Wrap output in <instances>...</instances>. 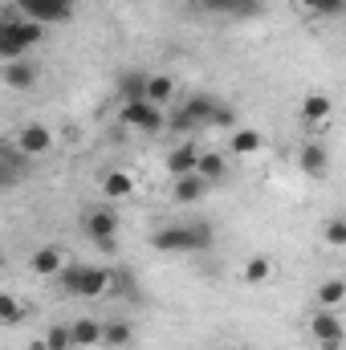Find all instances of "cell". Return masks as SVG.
<instances>
[{
  "instance_id": "8fae6325",
  "label": "cell",
  "mask_w": 346,
  "mask_h": 350,
  "mask_svg": "<svg viewBox=\"0 0 346 350\" xmlns=\"http://www.w3.org/2000/svg\"><path fill=\"white\" fill-rule=\"evenodd\" d=\"M196 175H200L204 183H224V179L232 175V155H228V151H200Z\"/></svg>"
},
{
  "instance_id": "484cf974",
  "label": "cell",
  "mask_w": 346,
  "mask_h": 350,
  "mask_svg": "<svg viewBox=\"0 0 346 350\" xmlns=\"http://www.w3.org/2000/svg\"><path fill=\"white\" fill-rule=\"evenodd\" d=\"M273 277V261L269 257H249V261L241 265V281L245 285H265Z\"/></svg>"
},
{
  "instance_id": "1f68e13d",
  "label": "cell",
  "mask_w": 346,
  "mask_h": 350,
  "mask_svg": "<svg viewBox=\"0 0 346 350\" xmlns=\"http://www.w3.org/2000/svg\"><path fill=\"white\" fill-rule=\"evenodd\" d=\"M41 347L45 350H74V342H70V326H49V330L41 334Z\"/></svg>"
},
{
  "instance_id": "8992f818",
  "label": "cell",
  "mask_w": 346,
  "mask_h": 350,
  "mask_svg": "<svg viewBox=\"0 0 346 350\" xmlns=\"http://www.w3.org/2000/svg\"><path fill=\"white\" fill-rule=\"evenodd\" d=\"M310 338L318 342L322 350H343V338H346V326L338 318V310H314L310 314Z\"/></svg>"
},
{
  "instance_id": "ac0fdd59",
  "label": "cell",
  "mask_w": 346,
  "mask_h": 350,
  "mask_svg": "<svg viewBox=\"0 0 346 350\" xmlns=\"http://www.w3.org/2000/svg\"><path fill=\"white\" fill-rule=\"evenodd\" d=\"M261 147H265V139H261V131H253V126H237V131L228 135V155H232V159L257 155Z\"/></svg>"
},
{
  "instance_id": "d6a6232c",
  "label": "cell",
  "mask_w": 346,
  "mask_h": 350,
  "mask_svg": "<svg viewBox=\"0 0 346 350\" xmlns=\"http://www.w3.org/2000/svg\"><path fill=\"white\" fill-rule=\"evenodd\" d=\"M326 245L330 249H346V220H326Z\"/></svg>"
},
{
  "instance_id": "5b68a950",
  "label": "cell",
  "mask_w": 346,
  "mask_h": 350,
  "mask_svg": "<svg viewBox=\"0 0 346 350\" xmlns=\"http://www.w3.org/2000/svg\"><path fill=\"white\" fill-rule=\"evenodd\" d=\"M8 139H12V147H16L25 159H41V155H49L53 143H57V135H53L45 122H25V126H16Z\"/></svg>"
},
{
  "instance_id": "4fadbf2b",
  "label": "cell",
  "mask_w": 346,
  "mask_h": 350,
  "mask_svg": "<svg viewBox=\"0 0 346 350\" xmlns=\"http://www.w3.org/2000/svg\"><path fill=\"white\" fill-rule=\"evenodd\" d=\"M106 297L114 301H127V297H139V285H135V273L127 265H106Z\"/></svg>"
},
{
  "instance_id": "d4e9b609",
  "label": "cell",
  "mask_w": 346,
  "mask_h": 350,
  "mask_svg": "<svg viewBox=\"0 0 346 350\" xmlns=\"http://www.w3.org/2000/svg\"><path fill=\"white\" fill-rule=\"evenodd\" d=\"M346 301V281L343 277H326L322 285H318V306L322 310H338Z\"/></svg>"
},
{
  "instance_id": "ba28073f",
  "label": "cell",
  "mask_w": 346,
  "mask_h": 350,
  "mask_svg": "<svg viewBox=\"0 0 346 350\" xmlns=\"http://www.w3.org/2000/svg\"><path fill=\"white\" fill-rule=\"evenodd\" d=\"M151 249L163 253V257H187V253H196L187 224H163V228H155L151 232Z\"/></svg>"
},
{
  "instance_id": "4316f807",
  "label": "cell",
  "mask_w": 346,
  "mask_h": 350,
  "mask_svg": "<svg viewBox=\"0 0 346 350\" xmlns=\"http://www.w3.org/2000/svg\"><path fill=\"white\" fill-rule=\"evenodd\" d=\"M204 126H224V131H237V110H232L228 102H220V98H212V110H208V118H204Z\"/></svg>"
},
{
  "instance_id": "cb8c5ba5",
  "label": "cell",
  "mask_w": 346,
  "mask_h": 350,
  "mask_svg": "<svg viewBox=\"0 0 346 350\" xmlns=\"http://www.w3.org/2000/svg\"><path fill=\"white\" fill-rule=\"evenodd\" d=\"M147 94V74L143 70H127L118 78V102H139Z\"/></svg>"
},
{
  "instance_id": "f546056e",
  "label": "cell",
  "mask_w": 346,
  "mask_h": 350,
  "mask_svg": "<svg viewBox=\"0 0 346 350\" xmlns=\"http://www.w3.org/2000/svg\"><path fill=\"white\" fill-rule=\"evenodd\" d=\"M179 106L196 118V126H204V118H208V110H212V94H187Z\"/></svg>"
},
{
  "instance_id": "7402d4cb",
  "label": "cell",
  "mask_w": 346,
  "mask_h": 350,
  "mask_svg": "<svg viewBox=\"0 0 346 350\" xmlns=\"http://www.w3.org/2000/svg\"><path fill=\"white\" fill-rule=\"evenodd\" d=\"M102 196H106V200H131V196H135V175L131 172H106Z\"/></svg>"
},
{
  "instance_id": "2e32d148",
  "label": "cell",
  "mask_w": 346,
  "mask_h": 350,
  "mask_svg": "<svg viewBox=\"0 0 346 350\" xmlns=\"http://www.w3.org/2000/svg\"><path fill=\"white\" fill-rule=\"evenodd\" d=\"M330 114H334V102H330L326 94H306V98H302V122H306L310 131H322V126L330 122Z\"/></svg>"
},
{
  "instance_id": "277c9868",
  "label": "cell",
  "mask_w": 346,
  "mask_h": 350,
  "mask_svg": "<svg viewBox=\"0 0 346 350\" xmlns=\"http://www.w3.org/2000/svg\"><path fill=\"white\" fill-rule=\"evenodd\" d=\"M118 122L127 131H139V135H163V110L151 106L147 98L139 102H118Z\"/></svg>"
},
{
  "instance_id": "9c48e42d",
  "label": "cell",
  "mask_w": 346,
  "mask_h": 350,
  "mask_svg": "<svg viewBox=\"0 0 346 350\" xmlns=\"http://www.w3.org/2000/svg\"><path fill=\"white\" fill-rule=\"evenodd\" d=\"M196 159H200V147H196V139H175L172 147H168V155H163V172L179 179V175H191L196 172Z\"/></svg>"
},
{
  "instance_id": "ffe728a7",
  "label": "cell",
  "mask_w": 346,
  "mask_h": 350,
  "mask_svg": "<svg viewBox=\"0 0 346 350\" xmlns=\"http://www.w3.org/2000/svg\"><path fill=\"white\" fill-rule=\"evenodd\" d=\"M131 338H135V326L122 322V318H114V322H102V342L98 347L122 350V347H131Z\"/></svg>"
},
{
  "instance_id": "5bb4252c",
  "label": "cell",
  "mask_w": 346,
  "mask_h": 350,
  "mask_svg": "<svg viewBox=\"0 0 346 350\" xmlns=\"http://www.w3.org/2000/svg\"><path fill=\"white\" fill-rule=\"evenodd\" d=\"M0 82L8 90H33L37 86V66L29 57H16V62H4L0 66Z\"/></svg>"
},
{
  "instance_id": "4dcf8cb0",
  "label": "cell",
  "mask_w": 346,
  "mask_h": 350,
  "mask_svg": "<svg viewBox=\"0 0 346 350\" xmlns=\"http://www.w3.org/2000/svg\"><path fill=\"white\" fill-rule=\"evenodd\" d=\"M306 12H314V16H326V21H334V16H343L346 0H297Z\"/></svg>"
},
{
  "instance_id": "83f0119b",
  "label": "cell",
  "mask_w": 346,
  "mask_h": 350,
  "mask_svg": "<svg viewBox=\"0 0 346 350\" xmlns=\"http://www.w3.org/2000/svg\"><path fill=\"white\" fill-rule=\"evenodd\" d=\"M183 224H187V232H191V249H196V253H208L212 241H216V228H212L208 220H183Z\"/></svg>"
},
{
  "instance_id": "e575fe53",
  "label": "cell",
  "mask_w": 346,
  "mask_h": 350,
  "mask_svg": "<svg viewBox=\"0 0 346 350\" xmlns=\"http://www.w3.org/2000/svg\"><path fill=\"white\" fill-rule=\"evenodd\" d=\"M224 350H241V347H224Z\"/></svg>"
},
{
  "instance_id": "9a60e30c",
  "label": "cell",
  "mask_w": 346,
  "mask_h": 350,
  "mask_svg": "<svg viewBox=\"0 0 346 350\" xmlns=\"http://www.w3.org/2000/svg\"><path fill=\"white\" fill-rule=\"evenodd\" d=\"M66 265H70V257H66V249H57V245H41V249L29 257V269H33L37 277H57Z\"/></svg>"
},
{
  "instance_id": "52a82bcc",
  "label": "cell",
  "mask_w": 346,
  "mask_h": 350,
  "mask_svg": "<svg viewBox=\"0 0 346 350\" xmlns=\"http://www.w3.org/2000/svg\"><path fill=\"white\" fill-rule=\"evenodd\" d=\"M82 232L98 249H114V237H118V212L114 208H90L82 216Z\"/></svg>"
},
{
  "instance_id": "d6986e66",
  "label": "cell",
  "mask_w": 346,
  "mask_h": 350,
  "mask_svg": "<svg viewBox=\"0 0 346 350\" xmlns=\"http://www.w3.org/2000/svg\"><path fill=\"white\" fill-rule=\"evenodd\" d=\"M151 106H159V110H172L175 102V78L168 74H147V94H143Z\"/></svg>"
},
{
  "instance_id": "603a6c76",
  "label": "cell",
  "mask_w": 346,
  "mask_h": 350,
  "mask_svg": "<svg viewBox=\"0 0 346 350\" xmlns=\"http://www.w3.org/2000/svg\"><path fill=\"white\" fill-rule=\"evenodd\" d=\"M70 342H74V347H98V342H102V322H98V318H78V322H70Z\"/></svg>"
},
{
  "instance_id": "44dd1931",
  "label": "cell",
  "mask_w": 346,
  "mask_h": 350,
  "mask_svg": "<svg viewBox=\"0 0 346 350\" xmlns=\"http://www.w3.org/2000/svg\"><path fill=\"white\" fill-rule=\"evenodd\" d=\"M163 131L175 135V139H191L200 126H196V118H191L183 106H175V110H163Z\"/></svg>"
},
{
  "instance_id": "7a4b0ae2",
  "label": "cell",
  "mask_w": 346,
  "mask_h": 350,
  "mask_svg": "<svg viewBox=\"0 0 346 350\" xmlns=\"http://www.w3.org/2000/svg\"><path fill=\"white\" fill-rule=\"evenodd\" d=\"M53 281L66 297H82V301L106 297V265H66Z\"/></svg>"
},
{
  "instance_id": "3957f363",
  "label": "cell",
  "mask_w": 346,
  "mask_h": 350,
  "mask_svg": "<svg viewBox=\"0 0 346 350\" xmlns=\"http://www.w3.org/2000/svg\"><path fill=\"white\" fill-rule=\"evenodd\" d=\"M78 0H12V12L25 16V21H37V25H66L74 16Z\"/></svg>"
},
{
  "instance_id": "6da1fadb",
  "label": "cell",
  "mask_w": 346,
  "mask_h": 350,
  "mask_svg": "<svg viewBox=\"0 0 346 350\" xmlns=\"http://www.w3.org/2000/svg\"><path fill=\"white\" fill-rule=\"evenodd\" d=\"M41 41H45V25L8 12V16L0 21V66H4V62H16V57H29V49L41 45Z\"/></svg>"
},
{
  "instance_id": "7c38bea8",
  "label": "cell",
  "mask_w": 346,
  "mask_h": 350,
  "mask_svg": "<svg viewBox=\"0 0 346 350\" xmlns=\"http://www.w3.org/2000/svg\"><path fill=\"white\" fill-rule=\"evenodd\" d=\"M297 167H302V175L322 179V175L330 172V151H326V143H318V139L302 143V147H297Z\"/></svg>"
},
{
  "instance_id": "e0dca14e",
  "label": "cell",
  "mask_w": 346,
  "mask_h": 350,
  "mask_svg": "<svg viewBox=\"0 0 346 350\" xmlns=\"http://www.w3.org/2000/svg\"><path fill=\"white\" fill-rule=\"evenodd\" d=\"M208 187H212V183H204L196 172L179 175V179H172V200L175 204H183V208H187V204H200V200L208 196Z\"/></svg>"
},
{
  "instance_id": "30bf717a",
  "label": "cell",
  "mask_w": 346,
  "mask_h": 350,
  "mask_svg": "<svg viewBox=\"0 0 346 350\" xmlns=\"http://www.w3.org/2000/svg\"><path fill=\"white\" fill-rule=\"evenodd\" d=\"M29 163L33 159H25L16 147H12V139H0V191H8V187H16L25 172H29Z\"/></svg>"
},
{
  "instance_id": "f1b7e54d",
  "label": "cell",
  "mask_w": 346,
  "mask_h": 350,
  "mask_svg": "<svg viewBox=\"0 0 346 350\" xmlns=\"http://www.w3.org/2000/svg\"><path fill=\"white\" fill-rule=\"evenodd\" d=\"M25 301H16L12 293H0V326H21L25 322Z\"/></svg>"
},
{
  "instance_id": "836d02e7",
  "label": "cell",
  "mask_w": 346,
  "mask_h": 350,
  "mask_svg": "<svg viewBox=\"0 0 346 350\" xmlns=\"http://www.w3.org/2000/svg\"><path fill=\"white\" fill-rule=\"evenodd\" d=\"M4 16H8V4H4V0H0V21H4Z\"/></svg>"
}]
</instances>
